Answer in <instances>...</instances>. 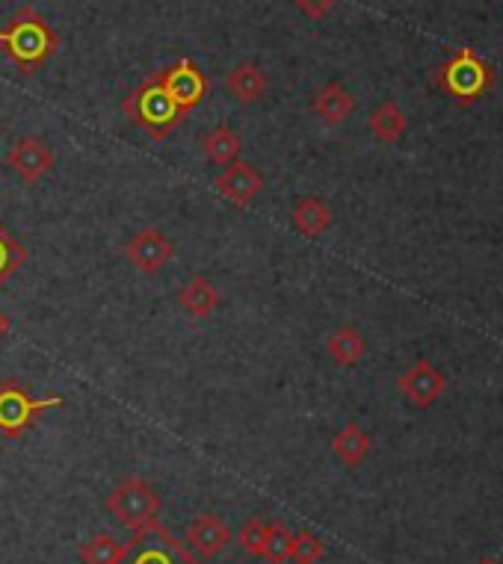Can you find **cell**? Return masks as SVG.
Wrapping results in <instances>:
<instances>
[{
	"mask_svg": "<svg viewBox=\"0 0 503 564\" xmlns=\"http://www.w3.org/2000/svg\"><path fill=\"white\" fill-rule=\"evenodd\" d=\"M326 352H329V357H332L338 367H356L361 357H364V352H368V343H364L359 331L343 325V329H335L329 334Z\"/></svg>",
	"mask_w": 503,
	"mask_h": 564,
	"instance_id": "d6986e66",
	"label": "cell"
},
{
	"mask_svg": "<svg viewBox=\"0 0 503 564\" xmlns=\"http://www.w3.org/2000/svg\"><path fill=\"white\" fill-rule=\"evenodd\" d=\"M24 264H28V248L0 225V284L7 281L12 273H19Z\"/></svg>",
	"mask_w": 503,
	"mask_h": 564,
	"instance_id": "603a6c76",
	"label": "cell"
},
{
	"mask_svg": "<svg viewBox=\"0 0 503 564\" xmlns=\"http://www.w3.org/2000/svg\"><path fill=\"white\" fill-rule=\"evenodd\" d=\"M119 564H205L187 550L184 541L166 532L161 523L133 532L124 544V555Z\"/></svg>",
	"mask_w": 503,
	"mask_h": 564,
	"instance_id": "5b68a950",
	"label": "cell"
},
{
	"mask_svg": "<svg viewBox=\"0 0 503 564\" xmlns=\"http://www.w3.org/2000/svg\"><path fill=\"white\" fill-rule=\"evenodd\" d=\"M291 544H294V532L282 520H273V523H266L264 553H261V559H266L270 564H287V559H291Z\"/></svg>",
	"mask_w": 503,
	"mask_h": 564,
	"instance_id": "7402d4cb",
	"label": "cell"
},
{
	"mask_svg": "<svg viewBox=\"0 0 503 564\" xmlns=\"http://www.w3.org/2000/svg\"><path fill=\"white\" fill-rule=\"evenodd\" d=\"M184 544H187L190 553H196V559L208 562V559L219 555L231 544V529L217 515H199L184 532Z\"/></svg>",
	"mask_w": 503,
	"mask_h": 564,
	"instance_id": "8fae6325",
	"label": "cell"
},
{
	"mask_svg": "<svg viewBox=\"0 0 503 564\" xmlns=\"http://www.w3.org/2000/svg\"><path fill=\"white\" fill-rule=\"evenodd\" d=\"M201 151L214 166H231V163L240 161V151H243V142L228 124H217L214 131L205 133L201 140Z\"/></svg>",
	"mask_w": 503,
	"mask_h": 564,
	"instance_id": "ac0fdd59",
	"label": "cell"
},
{
	"mask_svg": "<svg viewBox=\"0 0 503 564\" xmlns=\"http://www.w3.org/2000/svg\"><path fill=\"white\" fill-rule=\"evenodd\" d=\"M163 499L161 494L149 485L140 476H131V479H122L110 490L107 497V511L116 523H122L124 529L131 532H140L145 527H154L157 518H161Z\"/></svg>",
	"mask_w": 503,
	"mask_h": 564,
	"instance_id": "3957f363",
	"label": "cell"
},
{
	"mask_svg": "<svg viewBox=\"0 0 503 564\" xmlns=\"http://www.w3.org/2000/svg\"><path fill=\"white\" fill-rule=\"evenodd\" d=\"M157 80L166 89L172 101L184 110V113H190L196 107L205 101V95L210 89L208 75L201 71L193 59H178V63H172L170 68H163L157 71Z\"/></svg>",
	"mask_w": 503,
	"mask_h": 564,
	"instance_id": "52a82bcc",
	"label": "cell"
},
{
	"mask_svg": "<svg viewBox=\"0 0 503 564\" xmlns=\"http://www.w3.org/2000/svg\"><path fill=\"white\" fill-rule=\"evenodd\" d=\"M480 564H497V562H494V559H483V562H480Z\"/></svg>",
	"mask_w": 503,
	"mask_h": 564,
	"instance_id": "83f0119b",
	"label": "cell"
},
{
	"mask_svg": "<svg viewBox=\"0 0 503 564\" xmlns=\"http://www.w3.org/2000/svg\"><path fill=\"white\" fill-rule=\"evenodd\" d=\"M7 329H10V320H7V313L0 311V338L7 334Z\"/></svg>",
	"mask_w": 503,
	"mask_h": 564,
	"instance_id": "4316f807",
	"label": "cell"
},
{
	"mask_svg": "<svg viewBox=\"0 0 503 564\" xmlns=\"http://www.w3.org/2000/svg\"><path fill=\"white\" fill-rule=\"evenodd\" d=\"M228 95L238 101V104H255L270 89V77L255 66V63H240L228 71L226 77Z\"/></svg>",
	"mask_w": 503,
	"mask_h": 564,
	"instance_id": "4fadbf2b",
	"label": "cell"
},
{
	"mask_svg": "<svg viewBox=\"0 0 503 564\" xmlns=\"http://www.w3.org/2000/svg\"><path fill=\"white\" fill-rule=\"evenodd\" d=\"M261 187H264V178L258 175V169L252 163L243 161L226 166V172L217 178L219 196L226 198V201H231V204H238V208L252 204L258 192H261Z\"/></svg>",
	"mask_w": 503,
	"mask_h": 564,
	"instance_id": "7c38bea8",
	"label": "cell"
},
{
	"mask_svg": "<svg viewBox=\"0 0 503 564\" xmlns=\"http://www.w3.org/2000/svg\"><path fill=\"white\" fill-rule=\"evenodd\" d=\"M54 151L48 148V142L39 136H21L7 154V166L19 175L24 184H39L51 169H54Z\"/></svg>",
	"mask_w": 503,
	"mask_h": 564,
	"instance_id": "9c48e42d",
	"label": "cell"
},
{
	"mask_svg": "<svg viewBox=\"0 0 503 564\" xmlns=\"http://www.w3.org/2000/svg\"><path fill=\"white\" fill-rule=\"evenodd\" d=\"M122 252L143 275H157L175 257V245L161 228H143L122 245Z\"/></svg>",
	"mask_w": 503,
	"mask_h": 564,
	"instance_id": "ba28073f",
	"label": "cell"
},
{
	"mask_svg": "<svg viewBox=\"0 0 503 564\" xmlns=\"http://www.w3.org/2000/svg\"><path fill=\"white\" fill-rule=\"evenodd\" d=\"M445 373H441L436 364H429V361L412 364V367L400 376V394L406 396L415 408H433V405L441 399V394H445Z\"/></svg>",
	"mask_w": 503,
	"mask_h": 564,
	"instance_id": "30bf717a",
	"label": "cell"
},
{
	"mask_svg": "<svg viewBox=\"0 0 503 564\" xmlns=\"http://www.w3.org/2000/svg\"><path fill=\"white\" fill-rule=\"evenodd\" d=\"M368 124H371V133L382 145H394L406 133V115H403V110L394 101H385V104L376 107Z\"/></svg>",
	"mask_w": 503,
	"mask_h": 564,
	"instance_id": "ffe728a7",
	"label": "cell"
},
{
	"mask_svg": "<svg viewBox=\"0 0 503 564\" xmlns=\"http://www.w3.org/2000/svg\"><path fill=\"white\" fill-rule=\"evenodd\" d=\"M438 84L459 101H477L492 86V71L471 51H459L438 75Z\"/></svg>",
	"mask_w": 503,
	"mask_h": 564,
	"instance_id": "8992f818",
	"label": "cell"
},
{
	"mask_svg": "<svg viewBox=\"0 0 503 564\" xmlns=\"http://www.w3.org/2000/svg\"><path fill=\"white\" fill-rule=\"evenodd\" d=\"M122 110L131 119L133 128L145 131L152 140H166L187 119V113L166 95L157 75H152L145 84L136 86L122 101Z\"/></svg>",
	"mask_w": 503,
	"mask_h": 564,
	"instance_id": "7a4b0ae2",
	"label": "cell"
},
{
	"mask_svg": "<svg viewBox=\"0 0 503 564\" xmlns=\"http://www.w3.org/2000/svg\"><path fill=\"white\" fill-rule=\"evenodd\" d=\"M332 452L343 467L356 471L361 461L371 455V438H368V432H364L359 423H347L341 432L332 438Z\"/></svg>",
	"mask_w": 503,
	"mask_h": 564,
	"instance_id": "2e32d148",
	"label": "cell"
},
{
	"mask_svg": "<svg viewBox=\"0 0 503 564\" xmlns=\"http://www.w3.org/2000/svg\"><path fill=\"white\" fill-rule=\"evenodd\" d=\"M66 399L63 396H45V399H33L30 390L21 385L19 378H7L0 381V434L7 441H21L28 429L36 423V417L48 408H63Z\"/></svg>",
	"mask_w": 503,
	"mask_h": 564,
	"instance_id": "277c9868",
	"label": "cell"
},
{
	"mask_svg": "<svg viewBox=\"0 0 503 564\" xmlns=\"http://www.w3.org/2000/svg\"><path fill=\"white\" fill-rule=\"evenodd\" d=\"M326 555V546L320 538L303 529V532H296L294 544H291V562L296 564H317Z\"/></svg>",
	"mask_w": 503,
	"mask_h": 564,
	"instance_id": "cb8c5ba5",
	"label": "cell"
},
{
	"mask_svg": "<svg viewBox=\"0 0 503 564\" xmlns=\"http://www.w3.org/2000/svg\"><path fill=\"white\" fill-rule=\"evenodd\" d=\"M59 47L57 30L51 27L48 19L33 7H21L3 27H0V54L15 63L19 75L33 77L45 66Z\"/></svg>",
	"mask_w": 503,
	"mask_h": 564,
	"instance_id": "6da1fadb",
	"label": "cell"
},
{
	"mask_svg": "<svg viewBox=\"0 0 503 564\" xmlns=\"http://www.w3.org/2000/svg\"><path fill=\"white\" fill-rule=\"evenodd\" d=\"M77 555H80L84 564H119L124 555V544L119 538L98 532L96 538H89L86 544H80Z\"/></svg>",
	"mask_w": 503,
	"mask_h": 564,
	"instance_id": "44dd1931",
	"label": "cell"
},
{
	"mask_svg": "<svg viewBox=\"0 0 503 564\" xmlns=\"http://www.w3.org/2000/svg\"><path fill=\"white\" fill-rule=\"evenodd\" d=\"M291 222H294L299 234L308 236V240H317V236H324L329 231V225H332V210H329L324 198H299L294 210H291Z\"/></svg>",
	"mask_w": 503,
	"mask_h": 564,
	"instance_id": "5bb4252c",
	"label": "cell"
},
{
	"mask_svg": "<svg viewBox=\"0 0 503 564\" xmlns=\"http://www.w3.org/2000/svg\"><path fill=\"white\" fill-rule=\"evenodd\" d=\"M311 110L320 119H324L326 124H343L347 119L352 115V110H356V101H352V95L343 89L341 84H326L320 92H317V98H314Z\"/></svg>",
	"mask_w": 503,
	"mask_h": 564,
	"instance_id": "e0dca14e",
	"label": "cell"
},
{
	"mask_svg": "<svg viewBox=\"0 0 503 564\" xmlns=\"http://www.w3.org/2000/svg\"><path fill=\"white\" fill-rule=\"evenodd\" d=\"M264 535H266V523L261 518H249L247 527L240 529V546L247 550L249 555L261 559L264 553Z\"/></svg>",
	"mask_w": 503,
	"mask_h": 564,
	"instance_id": "d4e9b609",
	"label": "cell"
},
{
	"mask_svg": "<svg viewBox=\"0 0 503 564\" xmlns=\"http://www.w3.org/2000/svg\"><path fill=\"white\" fill-rule=\"evenodd\" d=\"M294 3L305 12V15H311V19H324L326 12L332 10L338 0H294Z\"/></svg>",
	"mask_w": 503,
	"mask_h": 564,
	"instance_id": "484cf974",
	"label": "cell"
},
{
	"mask_svg": "<svg viewBox=\"0 0 503 564\" xmlns=\"http://www.w3.org/2000/svg\"><path fill=\"white\" fill-rule=\"evenodd\" d=\"M178 305L193 320H208L210 313L217 311L219 292L205 275H193L190 281L178 290Z\"/></svg>",
	"mask_w": 503,
	"mask_h": 564,
	"instance_id": "9a60e30c",
	"label": "cell"
}]
</instances>
